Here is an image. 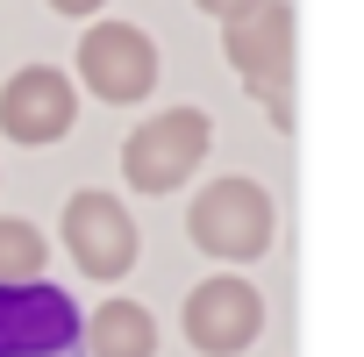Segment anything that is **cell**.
Wrapping results in <instances>:
<instances>
[{
  "mask_svg": "<svg viewBox=\"0 0 364 357\" xmlns=\"http://www.w3.org/2000/svg\"><path fill=\"white\" fill-rule=\"evenodd\" d=\"M272 229H279V208H272V193L257 178H215V186H200L193 208H186V236L208 257H222L229 272L257 265L272 250Z\"/></svg>",
  "mask_w": 364,
  "mask_h": 357,
  "instance_id": "1",
  "label": "cell"
},
{
  "mask_svg": "<svg viewBox=\"0 0 364 357\" xmlns=\"http://www.w3.org/2000/svg\"><path fill=\"white\" fill-rule=\"evenodd\" d=\"M208 150H215L208 107H164V114L136 122V136L122 143V178H129L136 193H178L200 171Z\"/></svg>",
  "mask_w": 364,
  "mask_h": 357,
  "instance_id": "2",
  "label": "cell"
},
{
  "mask_svg": "<svg viewBox=\"0 0 364 357\" xmlns=\"http://www.w3.org/2000/svg\"><path fill=\"white\" fill-rule=\"evenodd\" d=\"M222 58L236 65V79H250V93L272 107V122H293V8L286 0H257L250 15L222 22Z\"/></svg>",
  "mask_w": 364,
  "mask_h": 357,
  "instance_id": "3",
  "label": "cell"
},
{
  "mask_svg": "<svg viewBox=\"0 0 364 357\" xmlns=\"http://www.w3.org/2000/svg\"><path fill=\"white\" fill-rule=\"evenodd\" d=\"M79 86L107 107H136L157 86V43L136 22H100L79 36Z\"/></svg>",
  "mask_w": 364,
  "mask_h": 357,
  "instance_id": "4",
  "label": "cell"
},
{
  "mask_svg": "<svg viewBox=\"0 0 364 357\" xmlns=\"http://www.w3.org/2000/svg\"><path fill=\"white\" fill-rule=\"evenodd\" d=\"M264 336V293L243 272H215L186 293V343L200 357H236Z\"/></svg>",
  "mask_w": 364,
  "mask_h": 357,
  "instance_id": "5",
  "label": "cell"
},
{
  "mask_svg": "<svg viewBox=\"0 0 364 357\" xmlns=\"http://www.w3.org/2000/svg\"><path fill=\"white\" fill-rule=\"evenodd\" d=\"M65 250H72V265L86 279H122L143 257V236H136V215L114 193L86 186V193L65 201Z\"/></svg>",
  "mask_w": 364,
  "mask_h": 357,
  "instance_id": "6",
  "label": "cell"
},
{
  "mask_svg": "<svg viewBox=\"0 0 364 357\" xmlns=\"http://www.w3.org/2000/svg\"><path fill=\"white\" fill-rule=\"evenodd\" d=\"M79 350V300L50 279L0 286V357H65Z\"/></svg>",
  "mask_w": 364,
  "mask_h": 357,
  "instance_id": "7",
  "label": "cell"
},
{
  "mask_svg": "<svg viewBox=\"0 0 364 357\" xmlns=\"http://www.w3.org/2000/svg\"><path fill=\"white\" fill-rule=\"evenodd\" d=\"M79 114V86L58 72V65H22L8 86H0V136L22 143V150H43L72 129Z\"/></svg>",
  "mask_w": 364,
  "mask_h": 357,
  "instance_id": "8",
  "label": "cell"
},
{
  "mask_svg": "<svg viewBox=\"0 0 364 357\" xmlns=\"http://www.w3.org/2000/svg\"><path fill=\"white\" fill-rule=\"evenodd\" d=\"M93 357H157V321L143 300H107L93 307V321L79 329Z\"/></svg>",
  "mask_w": 364,
  "mask_h": 357,
  "instance_id": "9",
  "label": "cell"
},
{
  "mask_svg": "<svg viewBox=\"0 0 364 357\" xmlns=\"http://www.w3.org/2000/svg\"><path fill=\"white\" fill-rule=\"evenodd\" d=\"M43 265H50L43 229H36V222H22V215H0V286H36V279H43Z\"/></svg>",
  "mask_w": 364,
  "mask_h": 357,
  "instance_id": "10",
  "label": "cell"
},
{
  "mask_svg": "<svg viewBox=\"0 0 364 357\" xmlns=\"http://www.w3.org/2000/svg\"><path fill=\"white\" fill-rule=\"evenodd\" d=\"M193 8H200V15H215V22H236V15H250V8H257V0H193Z\"/></svg>",
  "mask_w": 364,
  "mask_h": 357,
  "instance_id": "11",
  "label": "cell"
},
{
  "mask_svg": "<svg viewBox=\"0 0 364 357\" xmlns=\"http://www.w3.org/2000/svg\"><path fill=\"white\" fill-rule=\"evenodd\" d=\"M50 8H58V15H72V22H86V15H100V8H107V0H50Z\"/></svg>",
  "mask_w": 364,
  "mask_h": 357,
  "instance_id": "12",
  "label": "cell"
}]
</instances>
